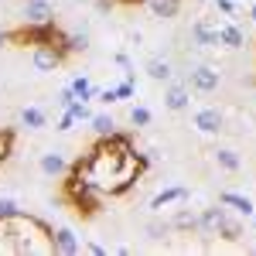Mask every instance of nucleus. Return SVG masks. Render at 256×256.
<instances>
[{
  "label": "nucleus",
  "instance_id": "nucleus-14",
  "mask_svg": "<svg viewBox=\"0 0 256 256\" xmlns=\"http://www.w3.org/2000/svg\"><path fill=\"white\" fill-rule=\"evenodd\" d=\"M218 202H222L226 208H232L236 216H242V218H253L256 216V205H253V198H250V195H239V192H222V195H218Z\"/></svg>",
  "mask_w": 256,
  "mask_h": 256
},
{
  "label": "nucleus",
  "instance_id": "nucleus-9",
  "mask_svg": "<svg viewBox=\"0 0 256 256\" xmlns=\"http://www.w3.org/2000/svg\"><path fill=\"white\" fill-rule=\"evenodd\" d=\"M52 242H55V253H58V256H79L82 253V239L76 236L72 226H58V229H52Z\"/></svg>",
  "mask_w": 256,
  "mask_h": 256
},
{
  "label": "nucleus",
  "instance_id": "nucleus-1",
  "mask_svg": "<svg viewBox=\"0 0 256 256\" xmlns=\"http://www.w3.org/2000/svg\"><path fill=\"white\" fill-rule=\"evenodd\" d=\"M147 154H137L134 140L123 134L99 137V144L89 150V158L79 160L76 168H68L72 174H79L86 184H92L99 195H126L140 174L147 171Z\"/></svg>",
  "mask_w": 256,
  "mask_h": 256
},
{
  "label": "nucleus",
  "instance_id": "nucleus-39",
  "mask_svg": "<svg viewBox=\"0 0 256 256\" xmlns=\"http://www.w3.org/2000/svg\"><path fill=\"white\" fill-rule=\"evenodd\" d=\"M253 236H256V216H253Z\"/></svg>",
  "mask_w": 256,
  "mask_h": 256
},
{
  "label": "nucleus",
  "instance_id": "nucleus-25",
  "mask_svg": "<svg viewBox=\"0 0 256 256\" xmlns=\"http://www.w3.org/2000/svg\"><path fill=\"white\" fill-rule=\"evenodd\" d=\"M0 256H18L14 236H10V222H7V218H0Z\"/></svg>",
  "mask_w": 256,
  "mask_h": 256
},
{
  "label": "nucleus",
  "instance_id": "nucleus-31",
  "mask_svg": "<svg viewBox=\"0 0 256 256\" xmlns=\"http://www.w3.org/2000/svg\"><path fill=\"white\" fill-rule=\"evenodd\" d=\"M55 102H58L62 110H68V106L76 102V92H72V86H62V89H58V96H55Z\"/></svg>",
  "mask_w": 256,
  "mask_h": 256
},
{
  "label": "nucleus",
  "instance_id": "nucleus-6",
  "mask_svg": "<svg viewBox=\"0 0 256 256\" xmlns=\"http://www.w3.org/2000/svg\"><path fill=\"white\" fill-rule=\"evenodd\" d=\"M188 195H192V192H188L184 184H168V188H160L158 195H150L147 208H150V212H164V208H171V205H184Z\"/></svg>",
  "mask_w": 256,
  "mask_h": 256
},
{
  "label": "nucleus",
  "instance_id": "nucleus-8",
  "mask_svg": "<svg viewBox=\"0 0 256 256\" xmlns=\"http://www.w3.org/2000/svg\"><path fill=\"white\" fill-rule=\"evenodd\" d=\"M192 126H195L198 134H222L226 130V113L222 110H216V106H205V110H198L195 120H192Z\"/></svg>",
  "mask_w": 256,
  "mask_h": 256
},
{
  "label": "nucleus",
  "instance_id": "nucleus-16",
  "mask_svg": "<svg viewBox=\"0 0 256 256\" xmlns=\"http://www.w3.org/2000/svg\"><path fill=\"white\" fill-rule=\"evenodd\" d=\"M154 20H174L181 14V0H144Z\"/></svg>",
  "mask_w": 256,
  "mask_h": 256
},
{
  "label": "nucleus",
  "instance_id": "nucleus-37",
  "mask_svg": "<svg viewBox=\"0 0 256 256\" xmlns=\"http://www.w3.org/2000/svg\"><path fill=\"white\" fill-rule=\"evenodd\" d=\"M7 41H10V34H7V31H4V28H0V48H4V44H7Z\"/></svg>",
  "mask_w": 256,
  "mask_h": 256
},
{
  "label": "nucleus",
  "instance_id": "nucleus-7",
  "mask_svg": "<svg viewBox=\"0 0 256 256\" xmlns=\"http://www.w3.org/2000/svg\"><path fill=\"white\" fill-rule=\"evenodd\" d=\"M62 58H65V55H62L55 44H34V52H31V65H34V72H44V76H48V72H58Z\"/></svg>",
  "mask_w": 256,
  "mask_h": 256
},
{
  "label": "nucleus",
  "instance_id": "nucleus-38",
  "mask_svg": "<svg viewBox=\"0 0 256 256\" xmlns=\"http://www.w3.org/2000/svg\"><path fill=\"white\" fill-rule=\"evenodd\" d=\"M250 20L256 24V4H250Z\"/></svg>",
  "mask_w": 256,
  "mask_h": 256
},
{
  "label": "nucleus",
  "instance_id": "nucleus-27",
  "mask_svg": "<svg viewBox=\"0 0 256 256\" xmlns=\"http://www.w3.org/2000/svg\"><path fill=\"white\" fill-rule=\"evenodd\" d=\"M150 120H154V113L147 106H130V123L134 126H150Z\"/></svg>",
  "mask_w": 256,
  "mask_h": 256
},
{
  "label": "nucleus",
  "instance_id": "nucleus-18",
  "mask_svg": "<svg viewBox=\"0 0 256 256\" xmlns=\"http://www.w3.org/2000/svg\"><path fill=\"white\" fill-rule=\"evenodd\" d=\"M168 222H171V232H198V216L192 208H174Z\"/></svg>",
  "mask_w": 256,
  "mask_h": 256
},
{
  "label": "nucleus",
  "instance_id": "nucleus-20",
  "mask_svg": "<svg viewBox=\"0 0 256 256\" xmlns=\"http://www.w3.org/2000/svg\"><path fill=\"white\" fill-rule=\"evenodd\" d=\"M147 79L171 82V79H174V65H171L168 58H150V62H147Z\"/></svg>",
  "mask_w": 256,
  "mask_h": 256
},
{
  "label": "nucleus",
  "instance_id": "nucleus-26",
  "mask_svg": "<svg viewBox=\"0 0 256 256\" xmlns=\"http://www.w3.org/2000/svg\"><path fill=\"white\" fill-rule=\"evenodd\" d=\"M65 113H72V120H76V123H89V120H92V110H89V102H82V99H76V102H72Z\"/></svg>",
  "mask_w": 256,
  "mask_h": 256
},
{
  "label": "nucleus",
  "instance_id": "nucleus-22",
  "mask_svg": "<svg viewBox=\"0 0 256 256\" xmlns=\"http://www.w3.org/2000/svg\"><path fill=\"white\" fill-rule=\"evenodd\" d=\"M89 126H92L96 137H110V134H116V120L110 116V113H92Z\"/></svg>",
  "mask_w": 256,
  "mask_h": 256
},
{
  "label": "nucleus",
  "instance_id": "nucleus-4",
  "mask_svg": "<svg viewBox=\"0 0 256 256\" xmlns=\"http://www.w3.org/2000/svg\"><path fill=\"white\" fill-rule=\"evenodd\" d=\"M218 86H222V72L216 65H192L188 89H195V92H218Z\"/></svg>",
  "mask_w": 256,
  "mask_h": 256
},
{
  "label": "nucleus",
  "instance_id": "nucleus-5",
  "mask_svg": "<svg viewBox=\"0 0 256 256\" xmlns=\"http://www.w3.org/2000/svg\"><path fill=\"white\" fill-rule=\"evenodd\" d=\"M188 41L195 48H218V24L212 18H202L188 28Z\"/></svg>",
  "mask_w": 256,
  "mask_h": 256
},
{
  "label": "nucleus",
  "instance_id": "nucleus-34",
  "mask_svg": "<svg viewBox=\"0 0 256 256\" xmlns=\"http://www.w3.org/2000/svg\"><path fill=\"white\" fill-rule=\"evenodd\" d=\"M96 102H106V106L120 102V99H116V89H113V86H110V89H96Z\"/></svg>",
  "mask_w": 256,
  "mask_h": 256
},
{
  "label": "nucleus",
  "instance_id": "nucleus-28",
  "mask_svg": "<svg viewBox=\"0 0 256 256\" xmlns=\"http://www.w3.org/2000/svg\"><path fill=\"white\" fill-rule=\"evenodd\" d=\"M208 4H212L216 10H222L229 20H236V14H239V4H236V0H208Z\"/></svg>",
  "mask_w": 256,
  "mask_h": 256
},
{
  "label": "nucleus",
  "instance_id": "nucleus-23",
  "mask_svg": "<svg viewBox=\"0 0 256 256\" xmlns=\"http://www.w3.org/2000/svg\"><path fill=\"white\" fill-rule=\"evenodd\" d=\"M218 239H226V242H239V236H242V229H239V222H232L229 216H222V222H218L216 229Z\"/></svg>",
  "mask_w": 256,
  "mask_h": 256
},
{
  "label": "nucleus",
  "instance_id": "nucleus-21",
  "mask_svg": "<svg viewBox=\"0 0 256 256\" xmlns=\"http://www.w3.org/2000/svg\"><path fill=\"white\" fill-rule=\"evenodd\" d=\"M68 86H72L76 99H82V102H92V99H96V86H92V79H89V76H76Z\"/></svg>",
  "mask_w": 256,
  "mask_h": 256
},
{
  "label": "nucleus",
  "instance_id": "nucleus-12",
  "mask_svg": "<svg viewBox=\"0 0 256 256\" xmlns=\"http://www.w3.org/2000/svg\"><path fill=\"white\" fill-rule=\"evenodd\" d=\"M222 216H226V205L222 202H216V205H205L202 212H198V232H202V239H212L218 229V222H222Z\"/></svg>",
  "mask_w": 256,
  "mask_h": 256
},
{
  "label": "nucleus",
  "instance_id": "nucleus-30",
  "mask_svg": "<svg viewBox=\"0 0 256 256\" xmlns=\"http://www.w3.org/2000/svg\"><path fill=\"white\" fill-rule=\"evenodd\" d=\"M18 212H20V205L14 202V198H7V195L0 198V218H14Z\"/></svg>",
  "mask_w": 256,
  "mask_h": 256
},
{
  "label": "nucleus",
  "instance_id": "nucleus-3",
  "mask_svg": "<svg viewBox=\"0 0 256 256\" xmlns=\"http://www.w3.org/2000/svg\"><path fill=\"white\" fill-rule=\"evenodd\" d=\"M20 24H24V28L55 24V7H52V0H24V4H20Z\"/></svg>",
  "mask_w": 256,
  "mask_h": 256
},
{
  "label": "nucleus",
  "instance_id": "nucleus-17",
  "mask_svg": "<svg viewBox=\"0 0 256 256\" xmlns=\"http://www.w3.org/2000/svg\"><path fill=\"white\" fill-rule=\"evenodd\" d=\"M18 123L24 126V130L34 134V130H44V126H48V113H44L41 106H24V110L18 113Z\"/></svg>",
  "mask_w": 256,
  "mask_h": 256
},
{
  "label": "nucleus",
  "instance_id": "nucleus-35",
  "mask_svg": "<svg viewBox=\"0 0 256 256\" xmlns=\"http://www.w3.org/2000/svg\"><path fill=\"white\" fill-rule=\"evenodd\" d=\"M72 126H76V120H72V113H65V110H62V116H58V123H55V130H58V134H68Z\"/></svg>",
  "mask_w": 256,
  "mask_h": 256
},
{
  "label": "nucleus",
  "instance_id": "nucleus-32",
  "mask_svg": "<svg viewBox=\"0 0 256 256\" xmlns=\"http://www.w3.org/2000/svg\"><path fill=\"white\" fill-rule=\"evenodd\" d=\"M113 89H116V99H134V92H137L134 79H123L120 86H113Z\"/></svg>",
  "mask_w": 256,
  "mask_h": 256
},
{
  "label": "nucleus",
  "instance_id": "nucleus-36",
  "mask_svg": "<svg viewBox=\"0 0 256 256\" xmlns=\"http://www.w3.org/2000/svg\"><path fill=\"white\" fill-rule=\"evenodd\" d=\"M113 7H116V0H96V10H99V14H110Z\"/></svg>",
  "mask_w": 256,
  "mask_h": 256
},
{
  "label": "nucleus",
  "instance_id": "nucleus-10",
  "mask_svg": "<svg viewBox=\"0 0 256 256\" xmlns=\"http://www.w3.org/2000/svg\"><path fill=\"white\" fill-rule=\"evenodd\" d=\"M188 106H192V89H188V82H168V89H164V110L184 113Z\"/></svg>",
  "mask_w": 256,
  "mask_h": 256
},
{
  "label": "nucleus",
  "instance_id": "nucleus-33",
  "mask_svg": "<svg viewBox=\"0 0 256 256\" xmlns=\"http://www.w3.org/2000/svg\"><path fill=\"white\" fill-rule=\"evenodd\" d=\"M82 253H92V256H106L110 250L102 242H92V239H82Z\"/></svg>",
  "mask_w": 256,
  "mask_h": 256
},
{
  "label": "nucleus",
  "instance_id": "nucleus-2",
  "mask_svg": "<svg viewBox=\"0 0 256 256\" xmlns=\"http://www.w3.org/2000/svg\"><path fill=\"white\" fill-rule=\"evenodd\" d=\"M10 222V236H14V250L18 256H55V242H52V226L41 222L38 216L18 212Z\"/></svg>",
  "mask_w": 256,
  "mask_h": 256
},
{
  "label": "nucleus",
  "instance_id": "nucleus-19",
  "mask_svg": "<svg viewBox=\"0 0 256 256\" xmlns=\"http://www.w3.org/2000/svg\"><path fill=\"white\" fill-rule=\"evenodd\" d=\"M212 160H216V168L229 171V174H236L239 168H242V158H239L232 147H218V150H212Z\"/></svg>",
  "mask_w": 256,
  "mask_h": 256
},
{
  "label": "nucleus",
  "instance_id": "nucleus-11",
  "mask_svg": "<svg viewBox=\"0 0 256 256\" xmlns=\"http://www.w3.org/2000/svg\"><path fill=\"white\" fill-rule=\"evenodd\" d=\"M38 171L44 178H62L68 174V158L62 150H41L38 154Z\"/></svg>",
  "mask_w": 256,
  "mask_h": 256
},
{
  "label": "nucleus",
  "instance_id": "nucleus-42",
  "mask_svg": "<svg viewBox=\"0 0 256 256\" xmlns=\"http://www.w3.org/2000/svg\"><path fill=\"white\" fill-rule=\"evenodd\" d=\"M253 102H256V99H253Z\"/></svg>",
  "mask_w": 256,
  "mask_h": 256
},
{
  "label": "nucleus",
  "instance_id": "nucleus-40",
  "mask_svg": "<svg viewBox=\"0 0 256 256\" xmlns=\"http://www.w3.org/2000/svg\"><path fill=\"white\" fill-rule=\"evenodd\" d=\"M195 4H208V0H195Z\"/></svg>",
  "mask_w": 256,
  "mask_h": 256
},
{
  "label": "nucleus",
  "instance_id": "nucleus-29",
  "mask_svg": "<svg viewBox=\"0 0 256 256\" xmlns=\"http://www.w3.org/2000/svg\"><path fill=\"white\" fill-rule=\"evenodd\" d=\"M10 150H14V137H10V130H0V164L10 158Z\"/></svg>",
  "mask_w": 256,
  "mask_h": 256
},
{
  "label": "nucleus",
  "instance_id": "nucleus-41",
  "mask_svg": "<svg viewBox=\"0 0 256 256\" xmlns=\"http://www.w3.org/2000/svg\"><path fill=\"white\" fill-rule=\"evenodd\" d=\"M20 4H24V0H20Z\"/></svg>",
  "mask_w": 256,
  "mask_h": 256
},
{
  "label": "nucleus",
  "instance_id": "nucleus-13",
  "mask_svg": "<svg viewBox=\"0 0 256 256\" xmlns=\"http://www.w3.org/2000/svg\"><path fill=\"white\" fill-rule=\"evenodd\" d=\"M89 34L86 31H76V34H65V31H58V38H55V48H58L62 55H86L89 52Z\"/></svg>",
  "mask_w": 256,
  "mask_h": 256
},
{
  "label": "nucleus",
  "instance_id": "nucleus-15",
  "mask_svg": "<svg viewBox=\"0 0 256 256\" xmlns=\"http://www.w3.org/2000/svg\"><path fill=\"white\" fill-rule=\"evenodd\" d=\"M218 44H222V48H229V52H239V48L246 44V34H242V28H239L236 20L218 24Z\"/></svg>",
  "mask_w": 256,
  "mask_h": 256
},
{
  "label": "nucleus",
  "instance_id": "nucleus-24",
  "mask_svg": "<svg viewBox=\"0 0 256 256\" xmlns=\"http://www.w3.org/2000/svg\"><path fill=\"white\" fill-rule=\"evenodd\" d=\"M147 239H154V242H160V239H168L171 236V222L168 218H154V222H147Z\"/></svg>",
  "mask_w": 256,
  "mask_h": 256
}]
</instances>
